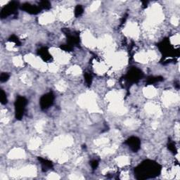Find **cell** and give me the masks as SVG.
<instances>
[{
	"instance_id": "obj_1",
	"label": "cell",
	"mask_w": 180,
	"mask_h": 180,
	"mask_svg": "<svg viewBox=\"0 0 180 180\" xmlns=\"http://www.w3.org/2000/svg\"><path fill=\"white\" fill-rule=\"evenodd\" d=\"M161 167L153 161H146L136 169L135 172L137 179H148L153 177L160 173Z\"/></svg>"
},
{
	"instance_id": "obj_2",
	"label": "cell",
	"mask_w": 180,
	"mask_h": 180,
	"mask_svg": "<svg viewBox=\"0 0 180 180\" xmlns=\"http://www.w3.org/2000/svg\"><path fill=\"white\" fill-rule=\"evenodd\" d=\"M26 104L27 100L24 97H22V96L18 97L15 102V111H16V119L20 120L23 118Z\"/></svg>"
},
{
	"instance_id": "obj_3",
	"label": "cell",
	"mask_w": 180,
	"mask_h": 180,
	"mask_svg": "<svg viewBox=\"0 0 180 180\" xmlns=\"http://www.w3.org/2000/svg\"><path fill=\"white\" fill-rule=\"evenodd\" d=\"M18 4L17 2H10L6 7H4L3 9L2 10V12H1L2 18H5L9 16H11V15L16 13L17 8H18Z\"/></svg>"
},
{
	"instance_id": "obj_4",
	"label": "cell",
	"mask_w": 180,
	"mask_h": 180,
	"mask_svg": "<svg viewBox=\"0 0 180 180\" xmlns=\"http://www.w3.org/2000/svg\"><path fill=\"white\" fill-rule=\"evenodd\" d=\"M143 73L140 70L137 68L131 69L127 75V79L130 82H137L142 78Z\"/></svg>"
},
{
	"instance_id": "obj_5",
	"label": "cell",
	"mask_w": 180,
	"mask_h": 180,
	"mask_svg": "<svg viewBox=\"0 0 180 180\" xmlns=\"http://www.w3.org/2000/svg\"><path fill=\"white\" fill-rule=\"evenodd\" d=\"M54 96L52 93H48L42 96L40 99V106L42 109H46L53 104Z\"/></svg>"
},
{
	"instance_id": "obj_6",
	"label": "cell",
	"mask_w": 180,
	"mask_h": 180,
	"mask_svg": "<svg viewBox=\"0 0 180 180\" xmlns=\"http://www.w3.org/2000/svg\"><path fill=\"white\" fill-rule=\"evenodd\" d=\"M126 144H127L129 147L131 148L132 151H133L134 152H137L140 148L141 142L137 137H132L127 140Z\"/></svg>"
},
{
	"instance_id": "obj_7",
	"label": "cell",
	"mask_w": 180,
	"mask_h": 180,
	"mask_svg": "<svg viewBox=\"0 0 180 180\" xmlns=\"http://www.w3.org/2000/svg\"><path fill=\"white\" fill-rule=\"evenodd\" d=\"M21 9L30 14H37L40 11V7L35 5H31L28 3L23 4L21 7Z\"/></svg>"
},
{
	"instance_id": "obj_8",
	"label": "cell",
	"mask_w": 180,
	"mask_h": 180,
	"mask_svg": "<svg viewBox=\"0 0 180 180\" xmlns=\"http://www.w3.org/2000/svg\"><path fill=\"white\" fill-rule=\"evenodd\" d=\"M39 54L44 61H48L51 59V55L49 54L48 50L46 48H42L39 50Z\"/></svg>"
},
{
	"instance_id": "obj_9",
	"label": "cell",
	"mask_w": 180,
	"mask_h": 180,
	"mask_svg": "<svg viewBox=\"0 0 180 180\" xmlns=\"http://www.w3.org/2000/svg\"><path fill=\"white\" fill-rule=\"evenodd\" d=\"M39 161L41 162V164L42 165V167L44 169H46V170H49V168L52 167L53 164L52 162H50L48 160H46V159H44V158H39Z\"/></svg>"
},
{
	"instance_id": "obj_10",
	"label": "cell",
	"mask_w": 180,
	"mask_h": 180,
	"mask_svg": "<svg viewBox=\"0 0 180 180\" xmlns=\"http://www.w3.org/2000/svg\"><path fill=\"white\" fill-rule=\"evenodd\" d=\"M0 100H1V103L2 104H6L7 103V94L2 89H1V91H0Z\"/></svg>"
},
{
	"instance_id": "obj_11",
	"label": "cell",
	"mask_w": 180,
	"mask_h": 180,
	"mask_svg": "<svg viewBox=\"0 0 180 180\" xmlns=\"http://www.w3.org/2000/svg\"><path fill=\"white\" fill-rule=\"evenodd\" d=\"M83 13V8L81 5H78L75 9V16H79Z\"/></svg>"
},
{
	"instance_id": "obj_12",
	"label": "cell",
	"mask_w": 180,
	"mask_h": 180,
	"mask_svg": "<svg viewBox=\"0 0 180 180\" xmlns=\"http://www.w3.org/2000/svg\"><path fill=\"white\" fill-rule=\"evenodd\" d=\"M9 75L8 73H6V72L2 73L1 75H0V81L2 82H7V80H9Z\"/></svg>"
},
{
	"instance_id": "obj_13",
	"label": "cell",
	"mask_w": 180,
	"mask_h": 180,
	"mask_svg": "<svg viewBox=\"0 0 180 180\" xmlns=\"http://www.w3.org/2000/svg\"><path fill=\"white\" fill-rule=\"evenodd\" d=\"M40 7H42L43 9H49V8L51 7V4L47 1H42V2H40Z\"/></svg>"
},
{
	"instance_id": "obj_14",
	"label": "cell",
	"mask_w": 180,
	"mask_h": 180,
	"mask_svg": "<svg viewBox=\"0 0 180 180\" xmlns=\"http://www.w3.org/2000/svg\"><path fill=\"white\" fill-rule=\"evenodd\" d=\"M160 78H159V77H156V78L152 77V78H150L148 79L147 82L148 84H153V83H155V82H158V81L162 80V79Z\"/></svg>"
},
{
	"instance_id": "obj_15",
	"label": "cell",
	"mask_w": 180,
	"mask_h": 180,
	"mask_svg": "<svg viewBox=\"0 0 180 180\" xmlns=\"http://www.w3.org/2000/svg\"><path fill=\"white\" fill-rule=\"evenodd\" d=\"M9 41L10 42H14L16 45H18V46H19L20 44V42H19L18 37L15 36V35H12L11 37H10Z\"/></svg>"
},
{
	"instance_id": "obj_16",
	"label": "cell",
	"mask_w": 180,
	"mask_h": 180,
	"mask_svg": "<svg viewBox=\"0 0 180 180\" xmlns=\"http://www.w3.org/2000/svg\"><path fill=\"white\" fill-rule=\"evenodd\" d=\"M85 78L86 82L89 85H90L92 81V76H91V75H89V74H88V73H86L85 75Z\"/></svg>"
},
{
	"instance_id": "obj_17",
	"label": "cell",
	"mask_w": 180,
	"mask_h": 180,
	"mask_svg": "<svg viewBox=\"0 0 180 180\" xmlns=\"http://www.w3.org/2000/svg\"><path fill=\"white\" fill-rule=\"evenodd\" d=\"M61 49H63L65 51H70L72 49V46L70 44H66V45H63L61 46Z\"/></svg>"
},
{
	"instance_id": "obj_18",
	"label": "cell",
	"mask_w": 180,
	"mask_h": 180,
	"mask_svg": "<svg viewBox=\"0 0 180 180\" xmlns=\"http://www.w3.org/2000/svg\"><path fill=\"white\" fill-rule=\"evenodd\" d=\"M168 148H169V149L170 150V151H172V152H176V148H175V146H174V144H173V143H171V144H170L169 145H168Z\"/></svg>"
},
{
	"instance_id": "obj_19",
	"label": "cell",
	"mask_w": 180,
	"mask_h": 180,
	"mask_svg": "<svg viewBox=\"0 0 180 180\" xmlns=\"http://www.w3.org/2000/svg\"><path fill=\"white\" fill-rule=\"evenodd\" d=\"M98 163L97 161H93L92 163H91V165H92V167L93 169L96 168L97 166H98Z\"/></svg>"
}]
</instances>
